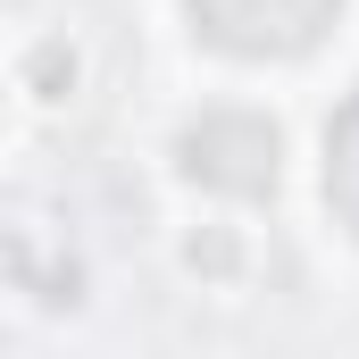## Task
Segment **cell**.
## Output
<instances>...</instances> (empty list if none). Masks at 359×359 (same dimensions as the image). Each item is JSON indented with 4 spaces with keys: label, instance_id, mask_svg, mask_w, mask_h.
Returning <instances> with one entry per match:
<instances>
[{
    "label": "cell",
    "instance_id": "6da1fadb",
    "mask_svg": "<svg viewBox=\"0 0 359 359\" xmlns=\"http://www.w3.org/2000/svg\"><path fill=\"white\" fill-rule=\"evenodd\" d=\"M159 168L184 192V209H243V217H259L292 184V126H284V109L268 92L217 84L168 126Z\"/></svg>",
    "mask_w": 359,
    "mask_h": 359
},
{
    "label": "cell",
    "instance_id": "7a4b0ae2",
    "mask_svg": "<svg viewBox=\"0 0 359 359\" xmlns=\"http://www.w3.org/2000/svg\"><path fill=\"white\" fill-rule=\"evenodd\" d=\"M351 8L359 0H176V34L226 76H301L343 42Z\"/></svg>",
    "mask_w": 359,
    "mask_h": 359
},
{
    "label": "cell",
    "instance_id": "3957f363",
    "mask_svg": "<svg viewBox=\"0 0 359 359\" xmlns=\"http://www.w3.org/2000/svg\"><path fill=\"white\" fill-rule=\"evenodd\" d=\"M176 268L201 276L209 292L251 284V268H259V226H251L243 209H184V226H176Z\"/></svg>",
    "mask_w": 359,
    "mask_h": 359
},
{
    "label": "cell",
    "instance_id": "277c9868",
    "mask_svg": "<svg viewBox=\"0 0 359 359\" xmlns=\"http://www.w3.org/2000/svg\"><path fill=\"white\" fill-rule=\"evenodd\" d=\"M318 209H326V234L359 251V84L326 109V134H318Z\"/></svg>",
    "mask_w": 359,
    "mask_h": 359
},
{
    "label": "cell",
    "instance_id": "5b68a950",
    "mask_svg": "<svg viewBox=\"0 0 359 359\" xmlns=\"http://www.w3.org/2000/svg\"><path fill=\"white\" fill-rule=\"evenodd\" d=\"M8 84H17V117L76 109V92H84V42H76L67 25L25 34V42H17V59H8Z\"/></svg>",
    "mask_w": 359,
    "mask_h": 359
}]
</instances>
